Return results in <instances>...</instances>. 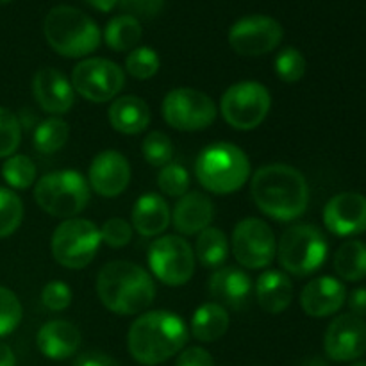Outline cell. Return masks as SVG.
<instances>
[{
  "mask_svg": "<svg viewBox=\"0 0 366 366\" xmlns=\"http://www.w3.org/2000/svg\"><path fill=\"white\" fill-rule=\"evenodd\" d=\"M97 293L104 306L117 315H138L156 297V286L147 270L131 261H111L97 277Z\"/></svg>",
  "mask_w": 366,
  "mask_h": 366,
  "instance_id": "obj_3",
  "label": "cell"
},
{
  "mask_svg": "<svg viewBox=\"0 0 366 366\" xmlns=\"http://www.w3.org/2000/svg\"><path fill=\"white\" fill-rule=\"evenodd\" d=\"M163 118L177 131H204L217 118V106L206 93L193 88L172 89L163 100Z\"/></svg>",
  "mask_w": 366,
  "mask_h": 366,
  "instance_id": "obj_10",
  "label": "cell"
},
{
  "mask_svg": "<svg viewBox=\"0 0 366 366\" xmlns=\"http://www.w3.org/2000/svg\"><path fill=\"white\" fill-rule=\"evenodd\" d=\"M89 184L79 172L61 170L46 174L36 182V204L56 218H75L89 202Z\"/></svg>",
  "mask_w": 366,
  "mask_h": 366,
  "instance_id": "obj_6",
  "label": "cell"
},
{
  "mask_svg": "<svg viewBox=\"0 0 366 366\" xmlns=\"http://www.w3.org/2000/svg\"><path fill=\"white\" fill-rule=\"evenodd\" d=\"M125 74L117 63L104 57L81 61L71 71V86L89 102H109L122 92Z\"/></svg>",
  "mask_w": 366,
  "mask_h": 366,
  "instance_id": "obj_12",
  "label": "cell"
},
{
  "mask_svg": "<svg viewBox=\"0 0 366 366\" xmlns=\"http://www.w3.org/2000/svg\"><path fill=\"white\" fill-rule=\"evenodd\" d=\"M100 243V229L92 220L75 217L57 225L50 239V250L61 267L81 270L92 263Z\"/></svg>",
  "mask_w": 366,
  "mask_h": 366,
  "instance_id": "obj_8",
  "label": "cell"
},
{
  "mask_svg": "<svg viewBox=\"0 0 366 366\" xmlns=\"http://www.w3.org/2000/svg\"><path fill=\"white\" fill-rule=\"evenodd\" d=\"M232 254L242 267L250 270L267 268L277 254L275 234L267 222L245 218L232 232Z\"/></svg>",
  "mask_w": 366,
  "mask_h": 366,
  "instance_id": "obj_13",
  "label": "cell"
},
{
  "mask_svg": "<svg viewBox=\"0 0 366 366\" xmlns=\"http://www.w3.org/2000/svg\"><path fill=\"white\" fill-rule=\"evenodd\" d=\"M74 366H120V363L107 354L99 352V350H89V352L81 354L75 360Z\"/></svg>",
  "mask_w": 366,
  "mask_h": 366,
  "instance_id": "obj_43",
  "label": "cell"
},
{
  "mask_svg": "<svg viewBox=\"0 0 366 366\" xmlns=\"http://www.w3.org/2000/svg\"><path fill=\"white\" fill-rule=\"evenodd\" d=\"M250 193L256 206L277 222L302 217L310 204L306 177L290 164H267L254 174Z\"/></svg>",
  "mask_w": 366,
  "mask_h": 366,
  "instance_id": "obj_1",
  "label": "cell"
},
{
  "mask_svg": "<svg viewBox=\"0 0 366 366\" xmlns=\"http://www.w3.org/2000/svg\"><path fill=\"white\" fill-rule=\"evenodd\" d=\"M88 179L93 192L113 199L127 189L131 181V164L117 150H104L89 164Z\"/></svg>",
  "mask_w": 366,
  "mask_h": 366,
  "instance_id": "obj_17",
  "label": "cell"
},
{
  "mask_svg": "<svg viewBox=\"0 0 366 366\" xmlns=\"http://www.w3.org/2000/svg\"><path fill=\"white\" fill-rule=\"evenodd\" d=\"M142 152L147 163L152 164V167L163 168L174 157V145H172V139L164 132L152 131L143 139Z\"/></svg>",
  "mask_w": 366,
  "mask_h": 366,
  "instance_id": "obj_33",
  "label": "cell"
},
{
  "mask_svg": "<svg viewBox=\"0 0 366 366\" xmlns=\"http://www.w3.org/2000/svg\"><path fill=\"white\" fill-rule=\"evenodd\" d=\"M86 2H88L93 9L100 11V13H109V11H113L114 7L118 6L120 0H86Z\"/></svg>",
  "mask_w": 366,
  "mask_h": 366,
  "instance_id": "obj_46",
  "label": "cell"
},
{
  "mask_svg": "<svg viewBox=\"0 0 366 366\" xmlns=\"http://www.w3.org/2000/svg\"><path fill=\"white\" fill-rule=\"evenodd\" d=\"M229 329V313L217 302L202 304L192 318V335L202 343H213L225 336Z\"/></svg>",
  "mask_w": 366,
  "mask_h": 366,
  "instance_id": "obj_26",
  "label": "cell"
},
{
  "mask_svg": "<svg viewBox=\"0 0 366 366\" xmlns=\"http://www.w3.org/2000/svg\"><path fill=\"white\" fill-rule=\"evenodd\" d=\"M157 186L168 197H184L189 188V175L184 167L175 163H168L157 174Z\"/></svg>",
  "mask_w": 366,
  "mask_h": 366,
  "instance_id": "obj_36",
  "label": "cell"
},
{
  "mask_svg": "<svg viewBox=\"0 0 366 366\" xmlns=\"http://www.w3.org/2000/svg\"><path fill=\"white\" fill-rule=\"evenodd\" d=\"M350 366H366V361H361V363H354V365H350Z\"/></svg>",
  "mask_w": 366,
  "mask_h": 366,
  "instance_id": "obj_47",
  "label": "cell"
},
{
  "mask_svg": "<svg viewBox=\"0 0 366 366\" xmlns=\"http://www.w3.org/2000/svg\"><path fill=\"white\" fill-rule=\"evenodd\" d=\"M214 218V204L204 193L192 192L181 197L172 213L175 229L186 236L199 234L211 225Z\"/></svg>",
  "mask_w": 366,
  "mask_h": 366,
  "instance_id": "obj_22",
  "label": "cell"
},
{
  "mask_svg": "<svg viewBox=\"0 0 366 366\" xmlns=\"http://www.w3.org/2000/svg\"><path fill=\"white\" fill-rule=\"evenodd\" d=\"M195 256L202 267L220 268L229 256V242L225 232L217 227H207L199 232Z\"/></svg>",
  "mask_w": 366,
  "mask_h": 366,
  "instance_id": "obj_29",
  "label": "cell"
},
{
  "mask_svg": "<svg viewBox=\"0 0 366 366\" xmlns=\"http://www.w3.org/2000/svg\"><path fill=\"white\" fill-rule=\"evenodd\" d=\"M109 122L114 131L134 136L145 131L150 124V109L139 97L124 95L109 107Z\"/></svg>",
  "mask_w": 366,
  "mask_h": 366,
  "instance_id": "obj_25",
  "label": "cell"
},
{
  "mask_svg": "<svg viewBox=\"0 0 366 366\" xmlns=\"http://www.w3.org/2000/svg\"><path fill=\"white\" fill-rule=\"evenodd\" d=\"M21 142V125L16 114L0 107V157L13 156Z\"/></svg>",
  "mask_w": 366,
  "mask_h": 366,
  "instance_id": "obj_38",
  "label": "cell"
},
{
  "mask_svg": "<svg viewBox=\"0 0 366 366\" xmlns=\"http://www.w3.org/2000/svg\"><path fill=\"white\" fill-rule=\"evenodd\" d=\"M159 64V56H157L156 50L149 49V46H138V49L131 50V54L125 59V70L134 79L147 81L157 74Z\"/></svg>",
  "mask_w": 366,
  "mask_h": 366,
  "instance_id": "obj_34",
  "label": "cell"
},
{
  "mask_svg": "<svg viewBox=\"0 0 366 366\" xmlns=\"http://www.w3.org/2000/svg\"><path fill=\"white\" fill-rule=\"evenodd\" d=\"M324 224L336 236H356L366 231V197L361 193H338L324 209Z\"/></svg>",
  "mask_w": 366,
  "mask_h": 366,
  "instance_id": "obj_16",
  "label": "cell"
},
{
  "mask_svg": "<svg viewBox=\"0 0 366 366\" xmlns=\"http://www.w3.org/2000/svg\"><path fill=\"white\" fill-rule=\"evenodd\" d=\"M327 239L315 225L300 224L282 232L277 245L281 267L293 275H311L327 259Z\"/></svg>",
  "mask_w": 366,
  "mask_h": 366,
  "instance_id": "obj_7",
  "label": "cell"
},
{
  "mask_svg": "<svg viewBox=\"0 0 366 366\" xmlns=\"http://www.w3.org/2000/svg\"><path fill=\"white\" fill-rule=\"evenodd\" d=\"M195 174L202 188L217 195H229L243 188L250 177V161L239 147L218 142L199 154Z\"/></svg>",
  "mask_w": 366,
  "mask_h": 366,
  "instance_id": "obj_5",
  "label": "cell"
},
{
  "mask_svg": "<svg viewBox=\"0 0 366 366\" xmlns=\"http://www.w3.org/2000/svg\"><path fill=\"white\" fill-rule=\"evenodd\" d=\"M282 25L267 14H250L236 21L229 31V43L239 56L257 57L272 52L282 41Z\"/></svg>",
  "mask_w": 366,
  "mask_h": 366,
  "instance_id": "obj_14",
  "label": "cell"
},
{
  "mask_svg": "<svg viewBox=\"0 0 366 366\" xmlns=\"http://www.w3.org/2000/svg\"><path fill=\"white\" fill-rule=\"evenodd\" d=\"M122 7L127 11V14L134 18H152L159 14L163 9L164 0H120Z\"/></svg>",
  "mask_w": 366,
  "mask_h": 366,
  "instance_id": "obj_41",
  "label": "cell"
},
{
  "mask_svg": "<svg viewBox=\"0 0 366 366\" xmlns=\"http://www.w3.org/2000/svg\"><path fill=\"white\" fill-rule=\"evenodd\" d=\"M24 220V204L20 197L7 188H0V238H7Z\"/></svg>",
  "mask_w": 366,
  "mask_h": 366,
  "instance_id": "obj_32",
  "label": "cell"
},
{
  "mask_svg": "<svg viewBox=\"0 0 366 366\" xmlns=\"http://www.w3.org/2000/svg\"><path fill=\"white\" fill-rule=\"evenodd\" d=\"M81 332L71 322H46L38 332V349L49 360H68L81 347Z\"/></svg>",
  "mask_w": 366,
  "mask_h": 366,
  "instance_id": "obj_21",
  "label": "cell"
},
{
  "mask_svg": "<svg viewBox=\"0 0 366 366\" xmlns=\"http://www.w3.org/2000/svg\"><path fill=\"white\" fill-rule=\"evenodd\" d=\"M175 366H214L213 357L202 347H189L179 354Z\"/></svg>",
  "mask_w": 366,
  "mask_h": 366,
  "instance_id": "obj_42",
  "label": "cell"
},
{
  "mask_svg": "<svg viewBox=\"0 0 366 366\" xmlns=\"http://www.w3.org/2000/svg\"><path fill=\"white\" fill-rule=\"evenodd\" d=\"M32 93L45 113L64 114L75 102L71 82L56 68H41L32 79Z\"/></svg>",
  "mask_w": 366,
  "mask_h": 366,
  "instance_id": "obj_18",
  "label": "cell"
},
{
  "mask_svg": "<svg viewBox=\"0 0 366 366\" xmlns=\"http://www.w3.org/2000/svg\"><path fill=\"white\" fill-rule=\"evenodd\" d=\"M152 274L167 286H182L193 277L195 252L181 236L168 234L156 239L149 250Z\"/></svg>",
  "mask_w": 366,
  "mask_h": 366,
  "instance_id": "obj_11",
  "label": "cell"
},
{
  "mask_svg": "<svg viewBox=\"0 0 366 366\" xmlns=\"http://www.w3.org/2000/svg\"><path fill=\"white\" fill-rule=\"evenodd\" d=\"M7 2H11V0H0V6H4V4H7Z\"/></svg>",
  "mask_w": 366,
  "mask_h": 366,
  "instance_id": "obj_48",
  "label": "cell"
},
{
  "mask_svg": "<svg viewBox=\"0 0 366 366\" xmlns=\"http://www.w3.org/2000/svg\"><path fill=\"white\" fill-rule=\"evenodd\" d=\"M49 45L63 57H82L95 52L100 45L99 25L81 9L57 6L49 11L43 24Z\"/></svg>",
  "mask_w": 366,
  "mask_h": 366,
  "instance_id": "obj_4",
  "label": "cell"
},
{
  "mask_svg": "<svg viewBox=\"0 0 366 366\" xmlns=\"http://www.w3.org/2000/svg\"><path fill=\"white\" fill-rule=\"evenodd\" d=\"M68 138H70V127L63 118L52 117L49 120L41 122L34 131V149L39 154L57 152L66 145Z\"/></svg>",
  "mask_w": 366,
  "mask_h": 366,
  "instance_id": "obj_30",
  "label": "cell"
},
{
  "mask_svg": "<svg viewBox=\"0 0 366 366\" xmlns=\"http://www.w3.org/2000/svg\"><path fill=\"white\" fill-rule=\"evenodd\" d=\"M349 307L352 311V315H356V317H366V288H356L350 293Z\"/></svg>",
  "mask_w": 366,
  "mask_h": 366,
  "instance_id": "obj_44",
  "label": "cell"
},
{
  "mask_svg": "<svg viewBox=\"0 0 366 366\" xmlns=\"http://www.w3.org/2000/svg\"><path fill=\"white\" fill-rule=\"evenodd\" d=\"M142 34V24L138 18L131 16V14H120L106 25L104 39L109 49L117 50V52H125V50L136 49Z\"/></svg>",
  "mask_w": 366,
  "mask_h": 366,
  "instance_id": "obj_28",
  "label": "cell"
},
{
  "mask_svg": "<svg viewBox=\"0 0 366 366\" xmlns=\"http://www.w3.org/2000/svg\"><path fill=\"white\" fill-rule=\"evenodd\" d=\"M24 311L16 293L0 286V338L11 335L20 325Z\"/></svg>",
  "mask_w": 366,
  "mask_h": 366,
  "instance_id": "obj_37",
  "label": "cell"
},
{
  "mask_svg": "<svg viewBox=\"0 0 366 366\" xmlns=\"http://www.w3.org/2000/svg\"><path fill=\"white\" fill-rule=\"evenodd\" d=\"M335 270L343 281L357 282L366 277V243L349 239L335 254Z\"/></svg>",
  "mask_w": 366,
  "mask_h": 366,
  "instance_id": "obj_27",
  "label": "cell"
},
{
  "mask_svg": "<svg viewBox=\"0 0 366 366\" xmlns=\"http://www.w3.org/2000/svg\"><path fill=\"white\" fill-rule=\"evenodd\" d=\"M184 320L170 311H150L132 322L127 335L129 352L145 366L161 365L174 357L188 343Z\"/></svg>",
  "mask_w": 366,
  "mask_h": 366,
  "instance_id": "obj_2",
  "label": "cell"
},
{
  "mask_svg": "<svg viewBox=\"0 0 366 366\" xmlns=\"http://www.w3.org/2000/svg\"><path fill=\"white\" fill-rule=\"evenodd\" d=\"M325 354L332 361H356L366 352V322L352 313L340 315L329 324L324 338Z\"/></svg>",
  "mask_w": 366,
  "mask_h": 366,
  "instance_id": "obj_15",
  "label": "cell"
},
{
  "mask_svg": "<svg viewBox=\"0 0 366 366\" xmlns=\"http://www.w3.org/2000/svg\"><path fill=\"white\" fill-rule=\"evenodd\" d=\"M209 292L220 306L243 310L252 295V281L239 268L220 267L209 277Z\"/></svg>",
  "mask_w": 366,
  "mask_h": 366,
  "instance_id": "obj_20",
  "label": "cell"
},
{
  "mask_svg": "<svg viewBox=\"0 0 366 366\" xmlns=\"http://www.w3.org/2000/svg\"><path fill=\"white\" fill-rule=\"evenodd\" d=\"M306 57L302 52L293 46L281 50L279 56L275 57V74L286 84H293V82L300 81L306 74Z\"/></svg>",
  "mask_w": 366,
  "mask_h": 366,
  "instance_id": "obj_35",
  "label": "cell"
},
{
  "mask_svg": "<svg viewBox=\"0 0 366 366\" xmlns=\"http://www.w3.org/2000/svg\"><path fill=\"white\" fill-rule=\"evenodd\" d=\"M345 302L347 290L343 282L329 275L313 279L310 285L304 286L300 293V306L304 313L315 318L331 317L338 313Z\"/></svg>",
  "mask_w": 366,
  "mask_h": 366,
  "instance_id": "obj_19",
  "label": "cell"
},
{
  "mask_svg": "<svg viewBox=\"0 0 366 366\" xmlns=\"http://www.w3.org/2000/svg\"><path fill=\"white\" fill-rule=\"evenodd\" d=\"M100 239L113 249H122L132 239V227L122 218H111L100 227Z\"/></svg>",
  "mask_w": 366,
  "mask_h": 366,
  "instance_id": "obj_40",
  "label": "cell"
},
{
  "mask_svg": "<svg viewBox=\"0 0 366 366\" xmlns=\"http://www.w3.org/2000/svg\"><path fill=\"white\" fill-rule=\"evenodd\" d=\"M0 366H16V357L9 345L0 342Z\"/></svg>",
  "mask_w": 366,
  "mask_h": 366,
  "instance_id": "obj_45",
  "label": "cell"
},
{
  "mask_svg": "<svg viewBox=\"0 0 366 366\" xmlns=\"http://www.w3.org/2000/svg\"><path fill=\"white\" fill-rule=\"evenodd\" d=\"M43 306L54 313H61L71 304V290L63 281H50L41 290Z\"/></svg>",
  "mask_w": 366,
  "mask_h": 366,
  "instance_id": "obj_39",
  "label": "cell"
},
{
  "mask_svg": "<svg viewBox=\"0 0 366 366\" xmlns=\"http://www.w3.org/2000/svg\"><path fill=\"white\" fill-rule=\"evenodd\" d=\"M256 299L261 310L279 315L290 307L293 300V285L286 274L279 270H267L256 282Z\"/></svg>",
  "mask_w": 366,
  "mask_h": 366,
  "instance_id": "obj_24",
  "label": "cell"
},
{
  "mask_svg": "<svg viewBox=\"0 0 366 366\" xmlns=\"http://www.w3.org/2000/svg\"><path fill=\"white\" fill-rule=\"evenodd\" d=\"M172 220L168 202L157 193H147L132 207V227L142 236L152 238L167 231Z\"/></svg>",
  "mask_w": 366,
  "mask_h": 366,
  "instance_id": "obj_23",
  "label": "cell"
},
{
  "mask_svg": "<svg viewBox=\"0 0 366 366\" xmlns=\"http://www.w3.org/2000/svg\"><path fill=\"white\" fill-rule=\"evenodd\" d=\"M270 92L261 82L243 81L232 84L222 95L220 111L224 120L236 131H252L268 117Z\"/></svg>",
  "mask_w": 366,
  "mask_h": 366,
  "instance_id": "obj_9",
  "label": "cell"
},
{
  "mask_svg": "<svg viewBox=\"0 0 366 366\" xmlns=\"http://www.w3.org/2000/svg\"><path fill=\"white\" fill-rule=\"evenodd\" d=\"M2 177L11 188L27 189L36 181V164L32 163L31 157L13 154L4 161Z\"/></svg>",
  "mask_w": 366,
  "mask_h": 366,
  "instance_id": "obj_31",
  "label": "cell"
}]
</instances>
